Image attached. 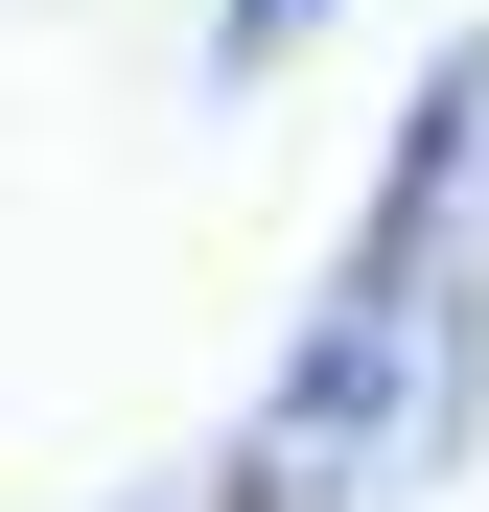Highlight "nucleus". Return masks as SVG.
I'll return each instance as SVG.
<instances>
[{
  "mask_svg": "<svg viewBox=\"0 0 489 512\" xmlns=\"http://www.w3.org/2000/svg\"><path fill=\"white\" fill-rule=\"evenodd\" d=\"M466 419H489V47H443L396 94V163L326 256L303 350L210 443V512H420L466 466Z\"/></svg>",
  "mask_w": 489,
  "mask_h": 512,
  "instance_id": "1",
  "label": "nucleus"
},
{
  "mask_svg": "<svg viewBox=\"0 0 489 512\" xmlns=\"http://www.w3.org/2000/svg\"><path fill=\"white\" fill-rule=\"evenodd\" d=\"M303 24H326V0H210V47H187V70H210V94H280Z\"/></svg>",
  "mask_w": 489,
  "mask_h": 512,
  "instance_id": "2",
  "label": "nucleus"
},
{
  "mask_svg": "<svg viewBox=\"0 0 489 512\" xmlns=\"http://www.w3.org/2000/svg\"><path fill=\"white\" fill-rule=\"evenodd\" d=\"M117 512H163V489H117ZM187 512H210V489H187Z\"/></svg>",
  "mask_w": 489,
  "mask_h": 512,
  "instance_id": "3",
  "label": "nucleus"
}]
</instances>
